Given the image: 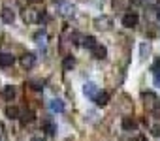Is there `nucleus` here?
Masks as SVG:
<instances>
[{"label": "nucleus", "instance_id": "2", "mask_svg": "<svg viewBox=\"0 0 160 141\" xmlns=\"http://www.w3.org/2000/svg\"><path fill=\"white\" fill-rule=\"evenodd\" d=\"M23 21L25 23H28V25H32V23H42V21H45V12L43 10H34V8H27V10H23Z\"/></svg>", "mask_w": 160, "mask_h": 141}, {"label": "nucleus", "instance_id": "7", "mask_svg": "<svg viewBox=\"0 0 160 141\" xmlns=\"http://www.w3.org/2000/svg\"><path fill=\"white\" fill-rule=\"evenodd\" d=\"M21 66H23L25 70L34 68V66H36V55H34V53H25V55L21 56Z\"/></svg>", "mask_w": 160, "mask_h": 141}, {"label": "nucleus", "instance_id": "17", "mask_svg": "<svg viewBox=\"0 0 160 141\" xmlns=\"http://www.w3.org/2000/svg\"><path fill=\"white\" fill-rule=\"evenodd\" d=\"M81 41H83V47H87L89 51H92V49L98 45V41H96V38H94V36H85Z\"/></svg>", "mask_w": 160, "mask_h": 141}, {"label": "nucleus", "instance_id": "6", "mask_svg": "<svg viewBox=\"0 0 160 141\" xmlns=\"http://www.w3.org/2000/svg\"><path fill=\"white\" fill-rule=\"evenodd\" d=\"M151 74H152V83H154V87L160 89V58H154V62L151 64Z\"/></svg>", "mask_w": 160, "mask_h": 141}, {"label": "nucleus", "instance_id": "4", "mask_svg": "<svg viewBox=\"0 0 160 141\" xmlns=\"http://www.w3.org/2000/svg\"><path fill=\"white\" fill-rule=\"evenodd\" d=\"M138 23H139V15H138L136 12H126V13L122 15V27L134 28V27H138Z\"/></svg>", "mask_w": 160, "mask_h": 141}, {"label": "nucleus", "instance_id": "20", "mask_svg": "<svg viewBox=\"0 0 160 141\" xmlns=\"http://www.w3.org/2000/svg\"><path fill=\"white\" fill-rule=\"evenodd\" d=\"M73 66H75V58H73V56H64V60H62V68L66 70V72H70Z\"/></svg>", "mask_w": 160, "mask_h": 141}, {"label": "nucleus", "instance_id": "28", "mask_svg": "<svg viewBox=\"0 0 160 141\" xmlns=\"http://www.w3.org/2000/svg\"><path fill=\"white\" fill-rule=\"evenodd\" d=\"M30 141H43V139H42V137H32Z\"/></svg>", "mask_w": 160, "mask_h": 141}, {"label": "nucleus", "instance_id": "27", "mask_svg": "<svg viewBox=\"0 0 160 141\" xmlns=\"http://www.w3.org/2000/svg\"><path fill=\"white\" fill-rule=\"evenodd\" d=\"M156 19H158V21H160V8H158V10H156Z\"/></svg>", "mask_w": 160, "mask_h": 141}, {"label": "nucleus", "instance_id": "10", "mask_svg": "<svg viewBox=\"0 0 160 141\" xmlns=\"http://www.w3.org/2000/svg\"><path fill=\"white\" fill-rule=\"evenodd\" d=\"M15 62V56L12 53H0V68H10L13 66Z\"/></svg>", "mask_w": 160, "mask_h": 141}, {"label": "nucleus", "instance_id": "18", "mask_svg": "<svg viewBox=\"0 0 160 141\" xmlns=\"http://www.w3.org/2000/svg\"><path fill=\"white\" fill-rule=\"evenodd\" d=\"M152 119H154V120L149 122V130L152 132V135L160 137V119H156V117H152Z\"/></svg>", "mask_w": 160, "mask_h": 141}, {"label": "nucleus", "instance_id": "5", "mask_svg": "<svg viewBox=\"0 0 160 141\" xmlns=\"http://www.w3.org/2000/svg\"><path fill=\"white\" fill-rule=\"evenodd\" d=\"M94 27L98 30H109L113 27V19L109 15H102V17H96L94 19Z\"/></svg>", "mask_w": 160, "mask_h": 141}, {"label": "nucleus", "instance_id": "24", "mask_svg": "<svg viewBox=\"0 0 160 141\" xmlns=\"http://www.w3.org/2000/svg\"><path fill=\"white\" fill-rule=\"evenodd\" d=\"M130 4H132V6H143L145 0H130Z\"/></svg>", "mask_w": 160, "mask_h": 141}, {"label": "nucleus", "instance_id": "25", "mask_svg": "<svg viewBox=\"0 0 160 141\" xmlns=\"http://www.w3.org/2000/svg\"><path fill=\"white\" fill-rule=\"evenodd\" d=\"M132 141H149V139H147V137H145L143 134H139V135H136V137H134Z\"/></svg>", "mask_w": 160, "mask_h": 141}, {"label": "nucleus", "instance_id": "8", "mask_svg": "<svg viewBox=\"0 0 160 141\" xmlns=\"http://www.w3.org/2000/svg\"><path fill=\"white\" fill-rule=\"evenodd\" d=\"M83 92H85V96H87L89 100H92V102H94V98H96V94H98L100 90H98V87H96L94 83H91V81H89V83H85V85H83Z\"/></svg>", "mask_w": 160, "mask_h": 141}, {"label": "nucleus", "instance_id": "19", "mask_svg": "<svg viewBox=\"0 0 160 141\" xmlns=\"http://www.w3.org/2000/svg\"><path fill=\"white\" fill-rule=\"evenodd\" d=\"M2 96H4L8 102H12V100L15 98V87H12V85H6V87H4V90H2Z\"/></svg>", "mask_w": 160, "mask_h": 141}, {"label": "nucleus", "instance_id": "23", "mask_svg": "<svg viewBox=\"0 0 160 141\" xmlns=\"http://www.w3.org/2000/svg\"><path fill=\"white\" fill-rule=\"evenodd\" d=\"M151 51V45L149 43H143L141 45V58H145V53H149Z\"/></svg>", "mask_w": 160, "mask_h": 141}, {"label": "nucleus", "instance_id": "11", "mask_svg": "<svg viewBox=\"0 0 160 141\" xmlns=\"http://www.w3.org/2000/svg\"><path fill=\"white\" fill-rule=\"evenodd\" d=\"M49 109L53 111V113H64V102L60 100V98H55V100H51L49 102Z\"/></svg>", "mask_w": 160, "mask_h": 141}, {"label": "nucleus", "instance_id": "21", "mask_svg": "<svg viewBox=\"0 0 160 141\" xmlns=\"http://www.w3.org/2000/svg\"><path fill=\"white\" fill-rule=\"evenodd\" d=\"M34 41L40 43V45L45 43V41H47V32H45V30H38V32L34 34Z\"/></svg>", "mask_w": 160, "mask_h": 141}, {"label": "nucleus", "instance_id": "1", "mask_svg": "<svg viewBox=\"0 0 160 141\" xmlns=\"http://www.w3.org/2000/svg\"><path fill=\"white\" fill-rule=\"evenodd\" d=\"M143 100H145L147 111H149L152 117L160 119V98H158L156 94H152V92H145V94H143Z\"/></svg>", "mask_w": 160, "mask_h": 141}, {"label": "nucleus", "instance_id": "26", "mask_svg": "<svg viewBox=\"0 0 160 141\" xmlns=\"http://www.w3.org/2000/svg\"><path fill=\"white\" fill-rule=\"evenodd\" d=\"M30 85H32V89H34V90H42V89H43V87H42L40 83H36V81H32Z\"/></svg>", "mask_w": 160, "mask_h": 141}, {"label": "nucleus", "instance_id": "14", "mask_svg": "<svg viewBox=\"0 0 160 141\" xmlns=\"http://www.w3.org/2000/svg\"><path fill=\"white\" fill-rule=\"evenodd\" d=\"M121 124H122V130H126V132H134V130L138 128V122H136L132 117H124Z\"/></svg>", "mask_w": 160, "mask_h": 141}, {"label": "nucleus", "instance_id": "13", "mask_svg": "<svg viewBox=\"0 0 160 141\" xmlns=\"http://www.w3.org/2000/svg\"><path fill=\"white\" fill-rule=\"evenodd\" d=\"M91 53H92V56H94V58H98V60H104V58L108 56V49H106L104 45H100V43H98Z\"/></svg>", "mask_w": 160, "mask_h": 141}, {"label": "nucleus", "instance_id": "15", "mask_svg": "<svg viewBox=\"0 0 160 141\" xmlns=\"http://www.w3.org/2000/svg\"><path fill=\"white\" fill-rule=\"evenodd\" d=\"M108 102H109V92H106V90H102V92H98L96 94V98H94V104L96 105H108Z\"/></svg>", "mask_w": 160, "mask_h": 141}, {"label": "nucleus", "instance_id": "12", "mask_svg": "<svg viewBox=\"0 0 160 141\" xmlns=\"http://www.w3.org/2000/svg\"><path fill=\"white\" fill-rule=\"evenodd\" d=\"M0 15H2V21H4L6 25H12V23L15 21V12H13V10H10V8H4Z\"/></svg>", "mask_w": 160, "mask_h": 141}, {"label": "nucleus", "instance_id": "9", "mask_svg": "<svg viewBox=\"0 0 160 141\" xmlns=\"http://www.w3.org/2000/svg\"><path fill=\"white\" fill-rule=\"evenodd\" d=\"M42 130L47 132L49 135H53V134L57 132V124H55V120H53L51 117H45V119L42 120Z\"/></svg>", "mask_w": 160, "mask_h": 141}, {"label": "nucleus", "instance_id": "16", "mask_svg": "<svg viewBox=\"0 0 160 141\" xmlns=\"http://www.w3.org/2000/svg\"><path fill=\"white\" fill-rule=\"evenodd\" d=\"M6 117L8 119H21V111L17 105H8L6 107Z\"/></svg>", "mask_w": 160, "mask_h": 141}, {"label": "nucleus", "instance_id": "29", "mask_svg": "<svg viewBox=\"0 0 160 141\" xmlns=\"http://www.w3.org/2000/svg\"><path fill=\"white\" fill-rule=\"evenodd\" d=\"M30 2H38V0H30Z\"/></svg>", "mask_w": 160, "mask_h": 141}, {"label": "nucleus", "instance_id": "22", "mask_svg": "<svg viewBox=\"0 0 160 141\" xmlns=\"http://www.w3.org/2000/svg\"><path fill=\"white\" fill-rule=\"evenodd\" d=\"M21 120H23L25 124H27V122H32V120H34V113H32V111H25V113L21 115Z\"/></svg>", "mask_w": 160, "mask_h": 141}, {"label": "nucleus", "instance_id": "3", "mask_svg": "<svg viewBox=\"0 0 160 141\" xmlns=\"http://www.w3.org/2000/svg\"><path fill=\"white\" fill-rule=\"evenodd\" d=\"M57 13H58L60 17H73L75 6L70 4V2H64V0H60V2H57Z\"/></svg>", "mask_w": 160, "mask_h": 141}]
</instances>
